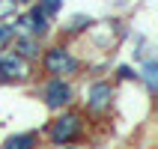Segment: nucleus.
I'll list each match as a JSON object with an SVG mask.
<instances>
[{
    "mask_svg": "<svg viewBox=\"0 0 158 149\" xmlns=\"http://www.w3.org/2000/svg\"><path fill=\"white\" fill-rule=\"evenodd\" d=\"M78 134H81V116L78 114H66V116H60V119L51 125V140L57 143V146L75 140Z\"/></svg>",
    "mask_w": 158,
    "mask_h": 149,
    "instance_id": "f257e3e1",
    "label": "nucleus"
},
{
    "mask_svg": "<svg viewBox=\"0 0 158 149\" xmlns=\"http://www.w3.org/2000/svg\"><path fill=\"white\" fill-rule=\"evenodd\" d=\"M45 69L51 72V75H69V72L78 69V63H75V57H72L66 48H51V51L45 54Z\"/></svg>",
    "mask_w": 158,
    "mask_h": 149,
    "instance_id": "f03ea898",
    "label": "nucleus"
},
{
    "mask_svg": "<svg viewBox=\"0 0 158 149\" xmlns=\"http://www.w3.org/2000/svg\"><path fill=\"white\" fill-rule=\"evenodd\" d=\"M0 75L9 81H24L30 75V63L24 57H18L15 51L12 54H0Z\"/></svg>",
    "mask_w": 158,
    "mask_h": 149,
    "instance_id": "7ed1b4c3",
    "label": "nucleus"
},
{
    "mask_svg": "<svg viewBox=\"0 0 158 149\" xmlns=\"http://www.w3.org/2000/svg\"><path fill=\"white\" fill-rule=\"evenodd\" d=\"M69 101H72V87L63 78H51L48 87H45V105L51 107V110H57V107L69 105Z\"/></svg>",
    "mask_w": 158,
    "mask_h": 149,
    "instance_id": "20e7f679",
    "label": "nucleus"
},
{
    "mask_svg": "<svg viewBox=\"0 0 158 149\" xmlns=\"http://www.w3.org/2000/svg\"><path fill=\"white\" fill-rule=\"evenodd\" d=\"M18 27H21L27 36H36V39H39V36H45V33H48V15H45L39 6H33L30 12H27V15H21V18H18Z\"/></svg>",
    "mask_w": 158,
    "mask_h": 149,
    "instance_id": "39448f33",
    "label": "nucleus"
},
{
    "mask_svg": "<svg viewBox=\"0 0 158 149\" xmlns=\"http://www.w3.org/2000/svg\"><path fill=\"white\" fill-rule=\"evenodd\" d=\"M110 98H114L110 84H93L89 87V96H87V105H89V110H105L110 105Z\"/></svg>",
    "mask_w": 158,
    "mask_h": 149,
    "instance_id": "423d86ee",
    "label": "nucleus"
},
{
    "mask_svg": "<svg viewBox=\"0 0 158 149\" xmlns=\"http://www.w3.org/2000/svg\"><path fill=\"white\" fill-rule=\"evenodd\" d=\"M39 143V134L36 131H24V134H15V137H9L3 143V149H36Z\"/></svg>",
    "mask_w": 158,
    "mask_h": 149,
    "instance_id": "0eeeda50",
    "label": "nucleus"
},
{
    "mask_svg": "<svg viewBox=\"0 0 158 149\" xmlns=\"http://www.w3.org/2000/svg\"><path fill=\"white\" fill-rule=\"evenodd\" d=\"M12 51L18 54V57H39V39L36 36H24V39H15V45H12Z\"/></svg>",
    "mask_w": 158,
    "mask_h": 149,
    "instance_id": "6e6552de",
    "label": "nucleus"
},
{
    "mask_svg": "<svg viewBox=\"0 0 158 149\" xmlns=\"http://www.w3.org/2000/svg\"><path fill=\"white\" fill-rule=\"evenodd\" d=\"M143 81H146L149 93H155V89H158V66H155L152 57H146V63H143Z\"/></svg>",
    "mask_w": 158,
    "mask_h": 149,
    "instance_id": "1a4fd4ad",
    "label": "nucleus"
},
{
    "mask_svg": "<svg viewBox=\"0 0 158 149\" xmlns=\"http://www.w3.org/2000/svg\"><path fill=\"white\" fill-rule=\"evenodd\" d=\"M39 9H42L45 15H54V12L63 9V0H39Z\"/></svg>",
    "mask_w": 158,
    "mask_h": 149,
    "instance_id": "9d476101",
    "label": "nucleus"
},
{
    "mask_svg": "<svg viewBox=\"0 0 158 149\" xmlns=\"http://www.w3.org/2000/svg\"><path fill=\"white\" fill-rule=\"evenodd\" d=\"M15 39V27H0V48Z\"/></svg>",
    "mask_w": 158,
    "mask_h": 149,
    "instance_id": "9b49d317",
    "label": "nucleus"
},
{
    "mask_svg": "<svg viewBox=\"0 0 158 149\" xmlns=\"http://www.w3.org/2000/svg\"><path fill=\"white\" fill-rule=\"evenodd\" d=\"M15 12V0H0V18H6Z\"/></svg>",
    "mask_w": 158,
    "mask_h": 149,
    "instance_id": "f8f14e48",
    "label": "nucleus"
},
{
    "mask_svg": "<svg viewBox=\"0 0 158 149\" xmlns=\"http://www.w3.org/2000/svg\"><path fill=\"white\" fill-rule=\"evenodd\" d=\"M119 78L131 81V78H140V75H137V72H131V69H128V66H123V69H119Z\"/></svg>",
    "mask_w": 158,
    "mask_h": 149,
    "instance_id": "ddd939ff",
    "label": "nucleus"
}]
</instances>
